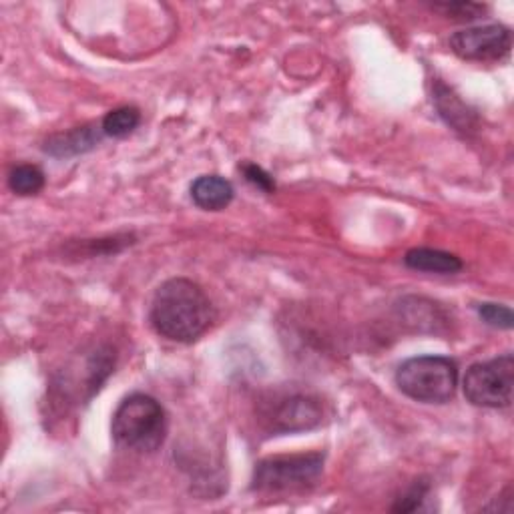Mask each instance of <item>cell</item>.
<instances>
[{"label":"cell","mask_w":514,"mask_h":514,"mask_svg":"<svg viewBox=\"0 0 514 514\" xmlns=\"http://www.w3.org/2000/svg\"><path fill=\"white\" fill-rule=\"evenodd\" d=\"M139 123H141V113L137 107H119V109H113L111 113H107L101 127L107 137L123 139V137L131 135L139 127Z\"/></svg>","instance_id":"8fae6325"},{"label":"cell","mask_w":514,"mask_h":514,"mask_svg":"<svg viewBox=\"0 0 514 514\" xmlns=\"http://www.w3.org/2000/svg\"><path fill=\"white\" fill-rule=\"evenodd\" d=\"M432 9L444 13L448 19L452 17L456 21H472L486 13V7L476 5V3H446V5H434Z\"/></svg>","instance_id":"5bb4252c"},{"label":"cell","mask_w":514,"mask_h":514,"mask_svg":"<svg viewBox=\"0 0 514 514\" xmlns=\"http://www.w3.org/2000/svg\"><path fill=\"white\" fill-rule=\"evenodd\" d=\"M404 264L410 270L416 272H426V274H456L462 270V262L460 257H456L454 253L448 251H440V249H430V247H416L410 249L404 257Z\"/></svg>","instance_id":"30bf717a"},{"label":"cell","mask_w":514,"mask_h":514,"mask_svg":"<svg viewBox=\"0 0 514 514\" xmlns=\"http://www.w3.org/2000/svg\"><path fill=\"white\" fill-rule=\"evenodd\" d=\"M167 434L163 406L147 394H131L113 416V438L119 446L137 452H155Z\"/></svg>","instance_id":"7a4b0ae2"},{"label":"cell","mask_w":514,"mask_h":514,"mask_svg":"<svg viewBox=\"0 0 514 514\" xmlns=\"http://www.w3.org/2000/svg\"><path fill=\"white\" fill-rule=\"evenodd\" d=\"M464 396L480 408H508L514 390V358L512 354L498 356L488 362H478L466 370Z\"/></svg>","instance_id":"5b68a950"},{"label":"cell","mask_w":514,"mask_h":514,"mask_svg":"<svg viewBox=\"0 0 514 514\" xmlns=\"http://www.w3.org/2000/svg\"><path fill=\"white\" fill-rule=\"evenodd\" d=\"M478 314L480 318L492 326V328H502V330H510L512 328V312L506 306H498V304H480L478 306Z\"/></svg>","instance_id":"9a60e30c"},{"label":"cell","mask_w":514,"mask_h":514,"mask_svg":"<svg viewBox=\"0 0 514 514\" xmlns=\"http://www.w3.org/2000/svg\"><path fill=\"white\" fill-rule=\"evenodd\" d=\"M428 488H430V484L426 480H416L410 486V490L402 498H398V502L392 506V510L394 512H414V510H418L422 506L426 494H428Z\"/></svg>","instance_id":"2e32d148"},{"label":"cell","mask_w":514,"mask_h":514,"mask_svg":"<svg viewBox=\"0 0 514 514\" xmlns=\"http://www.w3.org/2000/svg\"><path fill=\"white\" fill-rule=\"evenodd\" d=\"M149 318L159 336L191 344L209 330L215 320V308L195 282L173 278L157 288Z\"/></svg>","instance_id":"6da1fadb"},{"label":"cell","mask_w":514,"mask_h":514,"mask_svg":"<svg viewBox=\"0 0 514 514\" xmlns=\"http://www.w3.org/2000/svg\"><path fill=\"white\" fill-rule=\"evenodd\" d=\"M9 187L17 195H37L45 187V173L37 165H17L9 173Z\"/></svg>","instance_id":"7c38bea8"},{"label":"cell","mask_w":514,"mask_h":514,"mask_svg":"<svg viewBox=\"0 0 514 514\" xmlns=\"http://www.w3.org/2000/svg\"><path fill=\"white\" fill-rule=\"evenodd\" d=\"M103 127L97 125H85V127H75L73 131L59 133L51 137L45 145V151L57 157H71L79 153L91 151L103 137Z\"/></svg>","instance_id":"ba28073f"},{"label":"cell","mask_w":514,"mask_h":514,"mask_svg":"<svg viewBox=\"0 0 514 514\" xmlns=\"http://www.w3.org/2000/svg\"><path fill=\"white\" fill-rule=\"evenodd\" d=\"M191 199L205 211H221L233 199V185L219 175H201L191 185Z\"/></svg>","instance_id":"9c48e42d"},{"label":"cell","mask_w":514,"mask_h":514,"mask_svg":"<svg viewBox=\"0 0 514 514\" xmlns=\"http://www.w3.org/2000/svg\"><path fill=\"white\" fill-rule=\"evenodd\" d=\"M402 394L424 404H446L458 386V366L444 356H418L406 360L396 372Z\"/></svg>","instance_id":"3957f363"},{"label":"cell","mask_w":514,"mask_h":514,"mask_svg":"<svg viewBox=\"0 0 514 514\" xmlns=\"http://www.w3.org/2000/svg\"><path fill=\"white\" fill-rule=\"evenodd\" d=\"M436 103H438V109H440V115L446 117V121L458 129H466L470 127L468 123V111L466 107L460 103L458 97H454L450 93V89H446L444 85H438V91H436Z\"/></svg>","instance_id":"4fadbf2b"},{"label":"cell","mask_w":514,"mask_h":514,"mask_svg":"<svg viewBox=\"0 0 514 514\" xmlns=\"http://www.w3.org/2000/svg\"><path fill=\"white\" fill-rule=\"evenodd\" d=\"M324 454H292V456H270L255 464L253 490L260 492H288L304 490L322 476Z\"/></svg>","instance_id":"277c9868"},{"label":"cell","mask_w":514,"mask_h":514,"mask_svg":"<svg viewBox=\"0 0 514 514\" xmlns=\"http://www.w3.org/2000/svg\"><path fill=\"white\" fill-rule=\"evenodd\" d=\"M512 37L502 25L470 27L454 33L450 37V49L464 61H500L510 53Z\"/></svg>","instance_id":"52a82bcc"},{"label":"cell","mask_w":514,"mask_h":514,"mask_svg":"<svg viewBox=\"0 0 514 514\" xmlns=\"http://www.w3.org/2000/svg\"><path fill=\"white\" fill-rule=\"evenodd\" d=\"M322 416L320 400L310 394H282L262 404V420L272 434H294L316 428Z\"/></svg>","instance_id":"8992f818"},{"label":"cell","mask_w":514,"mask_h":514,"mask_svg":"<svg viewBox=\"0 0 514 514\" xmlns=\"http://www.w3.org/2000/svg\"><path fill=\"white\" fill-rule=\"evenodd\" d=\"M241 171H243L245 179H247L251 185H255L257 189H262V191H266V193L276 191L274 177H272L270 173H266L262 167H257V165H253V163H245V165L241 167Z\"/></svg>","instance_id":"e0dca14e"}]
</instances>
